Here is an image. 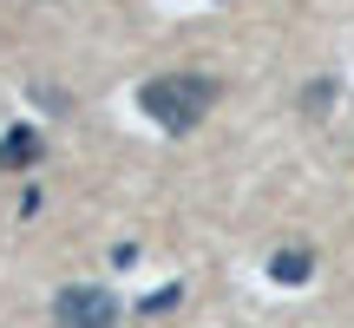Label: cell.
<instances>
[{"mask_svg": "<svg viewBox=\"0 0 354 328\" xmlns=\"http://www.w3.org/2000/svg\"><path fill=\"white\" fill-rule=\"evenodd\" d=\"M216 79L210 73H165V79H151V86L138 92V105L158 118L165 131H190V125H203V112L216 105Z\"/></svg>", "mask_w": 354, "mask_h": 328, "instance_id": "obj_1", "label": "cell"}, {"mask_svg": "<svg viewBox=\"0 0 354 328\" xmlns=\"http://www.w3.org/2000/svg\"><path fill=\"white\" fill-rule=\"evenodd\" d=\"M118 295L99 289V282H73V289L53 295V322L59 328H118Z\"/></svg>", "mask_w": 354, "mask_h": 328, "instance_id": "obj_2", "label": "cell"}, {"mask_svg": "<svg viewBox=\"0 0 354 328\" xmlns=\"http://www.w3.org/2000/svg\"><path fill=\"white\" fill-rule=\"evenodd\" d=\"M39 158H46V145H39V131H33V125L0 131V171H26V164H39Z\"/></svg>", "mask_w": 354, "mask_h": 328, "instance_id": "obj_3", "label": "cell"}, {"mask_svg": "<svg viewBox=\"0 0 354 328\" xmlns=\"http://www.w3.org/2000/svg\"><path fill=\"white\" fill-rule=\"evenodd\" d=\"M269 276H276V282H308V276H315V250H302V243H295V250H276Z\"/></svg>", "mask_w": 354, "mask_h": 328, "instance_id": "obj_4", "label": "cell"}, {"mask_svg": "<svg viewBox=\"0 0 354 328\" xmlns=\"http://www.w3.org/2000/svg\"><path fill=\"white\" fill-rule=\"evenodd\" d=\"M177 302H184L177 282H171V289H151V295H145V316H165V309H177Z\"/></svg>", "mask_w": 354, "mask_h": 328, "instance_id": "obj_5", "label": "cell"}]
</instances>
